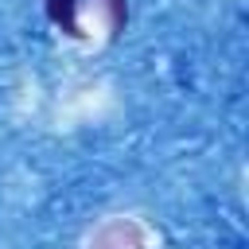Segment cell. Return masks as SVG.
Returning a JSON list of instances; mask_svg holds the SVG:
<instances>
[{
  "label": "cell",
  "mask_w": 249,
  "mask_h": 249,
  "mask_svg": "<svg viewBox=\"0 0 249 249\" xmlns=\"http://www.w3.org/2000/svg\"><path fill=\"white\" fill-rule=\"evenodd\" d=\"M78 0H47V16L51 23H58L66 35H78V16H74Z\"/></svg>",
  "instance_id": "6da1fadb"
}]
</instances>
